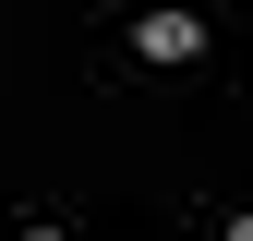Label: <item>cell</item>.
<instances>
[{"instance_id":"3","label":"cell","mask_w":253,"mask_h":241,"mask_svg":"<svg viewBox=\"0 0 253 241\" xmlns=\"http://www.w3.org/2000/svg\"><path fill=\"white\" fill-rule=\"evenodd\" d=\"M24 241H60V229H24Z\"/></svg>"},{"instance_id":"1","label":"cell","mask_w":253,"mask_h":241,"mask_svg":"<svg viewBox=\"0 0 253 241\" xmlns=\"http://www.w3.org/2000/svg\"><path fill=\"white\" fill-rule=\"evenodd\" d=\"M133 48L157 60V73H193V60H205V24H193V12H145V24H133Z\"/></svg>"},{"instance_id":"2","label":"cell","mask_w":253,"mask_h":241,"mask_svg":"<svg viewBox=\"0 0 253 241\" xmlns=\"http://www.w3.org/2000/svg\"><path fill=\"white\" fill-rule=\"evenodd\" d=\"M217 241H253V217H229V229H217Z\"/></svg>"}]
</instances>
